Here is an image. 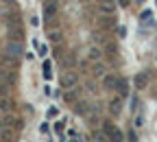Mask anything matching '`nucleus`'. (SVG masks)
I'll return each mask as SVG.
<instances>
[{"mask_svg":"<svg viewBox=\"0 0 157 142\" xmlns=\"http://www.w3.org/2000/svg\"><path fill=\"white\" fill-rule=\"evenodd\" d=\"M103 133L107 136L109 142H122V131L118 129L116 125H111V123H105L103 125Z\"/></svg>","mask_w":157,"mask_h":142,"instance_id":"1","label":"nucleus"},{"mask_svg":"<svg viewBox=\"0 0 157 142\" xmlns=\"http://www.w3.org/2000/svg\"><path fill=\"white\" fill-rule=\"evenodd\" d=\"M76 83H78V77H76V72L66 70V72H63V77H61V85H63L66 90H74V88H76Z\"/></svg>","mask_w":157,"mask_h":142,"instance_id":"2","label":"nucleus"},{"mask_svg":"<svg viewBox=\"0 0 157 142\" xmlns=\"http://www.w3.org/2000/svg\"><path fill=\"white\" fill-rule=\"evenodd\" d=\"M7 55L11 59H17L20 55H22V44H20V42H9L7 44Z\"/></svg>","mask_w":157,"mask_h":142,"instance_id":"3","label":"nucleus"},{"mask_svg":"<svg viewBox=\"0 0 157 142\" xmlns=\"http://www.w3.org/2000/svg\"><path fill=\"white\" fill-rule=\"evenodd\" d=\"M55 15H57V2H55V0H48V2L44 5V18L52 20Z\"/></svg>","mask_w":157,"mask_h":142,"instance_id":"4","label":"nucleus"},{"mask_svg":"<svg viewBox=\"0 0 157 142\" xmlns=\"http://www.w3.org/2000/svg\"><path fill=\"white\" fill-rule=\"evenodd\" d=\"M103 83H105L107 90H116V85H118V77H113V74H105V77H103Z\"/></svg>","mask_w":157,"mask_h":142,"instance_id":"5","label":"nucleus"},{"mask_svg":"<svg viewBox=\"0 0 157 142\" xmlns=\"http://www.w3.org/2000/svg\"><path fill=\"white\" fill-rule=\"evenodd\" d=\"M11 109V103H9V98L0 94V114H7Z\"/></svg>","mask_w":157,"mask_h":142,"instance_id":"6","label":"nucleus"},{"mask_svg":"<svg viewBox=\"0 0 157 142\" xmlns=\"http://www.w3.org/2000/svg\"><path fill=\"white\" fill-rule=\"evenodd\" d=\"M120 109H122V107H120V98H113L111 103H109V112H111L113 116H118V114H120Z\"/></svg>","mask_w":157,"mask_h":142,"instance_id":"7","label":"nucleus"},{"mask_svg":"<svg viewBox=\"0 0 157 142\" xmlns=\"http://www.w3.org/2000/svg\"><path fill=\"white\" fill-rule=\"evenodd\" d=\"M101 57H103V53H101V48H90V59H92V61L96 64V61H101Z\"/></svg>","mask_w":157,"mask_h":142,"instance_id":"8","label":"nucleus"},{"mask_svg":"<svg viewBox=\"0 0 157 142\" xmlns=\"http://www.w3.org/2000/svg\"><path fill=\"white\" fill-rule=\"evenodd\" d=\"M135 83H137V88H146L148 77H146V74H137V77H135Z\"/></svg>","mask_w":157,"mask_h":142,"instance_id":"9","label":"nucleus"},{"mask_svg":"<svg viewBox=\"0 0 157 142\" xmlns=\"http://www.w3.org/2000/svg\"><path fill=\"white\" fill-rule=\"evenodd\" d=\"M0 136H2V140L11 142V138H13V131H11L9 127H2V129H0Z\"/></svg>","mask_w":157,"mask_h":142,"instance_id":"10","label":"nucleus"},{"mask_svg":"<svg viewBox=\"0 0 157 142\" xmlns=\"http://www.w3.org/2000/svg\"><path fill=\"white\" fill-rule=\"evenodd\" d=\"M116 90H118V92H120L122 96H127V94H129V90H127V83H124V81H122V79H118V85H116Z\"/></svg>","mask_w":157,"mask_h":142,"instance_id":"11","label":"nucleus"},{"mask_svg":"<svg viewBox=\"0 0 157 142\" xmlns=\"http://www.w3.org/2000/svg\"><path fill=\"white\" fill-rule=\"evenodd\" d=\"M94 74H96V77H105V66L96 61V66H94Z\"/></svg>","mask_w":157,"mask_h":142,"instance_id":"12","label":"nucleus"},{"mask_svg":"<svg viewBox=\"0 0 157 142\" xmlns=\"http://www.w3.org/2000/svg\"><path fill=\"white\" fill-rule=\"evenodd\" d=\"M42 70H44V77H46V79H50V77H52V70H50V61H44V68H42Z\"/></svg>","mask_w":157,"mask_h":142,"instance_id":"13","label":"nucleus"},{"mask_svg":"<svg viewBox=\"0 0 157 142\" xmlns=\"http://www.w3.org/2000/svg\"><path fill=\"white\" fill-rule=\"evenodd\" d=\"M101 9H103L105 13H113V5L109 2V0H107V2H103V5H101Z\"/></svg>","mask_w":157,"mask_h":142,"instance_id":"14","label":"nucleus"},{"mask_svg":"<svg viewBox=\"0 0 157 142\" xmlns=\"http://www.w3.org/2000/svg\"><path fill=\"white\" fill-rule=\"evenodd\" d=\"M50 42H55V44H59V42H61V33H59V31H55V33H50Z\"/></svg>","mask_w":157,"mask_h":142,"instance_id":"15","label":"nucleus"},{"mask_svg":"<svg viewBox=\"0 0 157 142\" xmlns=\"http://www.w3.org/2000/svg\"><path fill=\"white\" fill-rule=\"evenodd\" d=\"M46 53H48V48L44 44H39V55H46Z\"/></svg>","mask_w":157,"mask_h":142,"instance_id":"16","label":"nucleus"},{"mask_svg":"<svg viewBox=\"0 0 157 142\" xmlns=\"http://www.w3.org/2000/svg\"><path fill=\"white\" fill-rule=\"evenodd\" d=\"M2 127H5V125H2V120H0V129H2Z\"/></svg>","mask_w":157,"mask_h":142,"instance_id":"17","label":"nucleus"}]
</instances>
